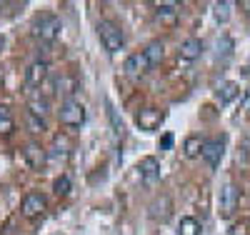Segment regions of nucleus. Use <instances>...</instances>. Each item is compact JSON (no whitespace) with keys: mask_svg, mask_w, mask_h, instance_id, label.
I'll use <instances>...</instances> for the list:
<instances>
[{"mask_svg":"<svg viewBox=\"0 0 250 235\" xmlns=\"http://www.w3.org/2000/svg\"><path fill=\"white\" fill-rule=\"evenodd\" d=\"M98 38L103 43V48H105L110 55L120 53L123 45H125V33L118 23H113V20H100L98 23Z\"/></svg>","mask_w":250,"mask_h":235,"instance_id":"f257e3e1","label":"nucleus"},{"mask_svg":"<svg viewBox=\"0 0 250 235\" xmlns=\"http://www.w3.org/2000/svg\"><path fill=\"white\" fill-rule=\"evenodd\" d=\"M58 118H60V123L65 125V128H80L83 123H85V108H83L78 100L68 98L65 103L60 105Z\"/></svg>","mask_w":250,"mask_h":235,"instance_id":"f03ea898","label":"nucleus"},{"mask_svg":"<svg viewBox=\"0 0 250 235\" xmlns=\"http://www.w3.org/2000/svg\"><path fill=\"white\" fill-rule=\"evenodd\" d=\"M60 30H62V23H60V18L53 15V13H48V15H43V18H38V23H35V38H40L43 43L58 40Z\"/></svg>","mask_w":250,"mask_h":235,"instance_id":"7ed1b4c3","label":"nucleus"},{"mask_svg":"<svg viewBox=\"0 0 250 235\" xmlns=\"http://www.w3.org/2000/svg\"><path fill=\"white\" fill-rule=\"evenodd\" d=\"M223 153H225V140H223V138H210V140H205V143H203V153H200V158L215 170V168L220 165V160H223Z\"/></svg>","mask_w":250,"mask_h":235,"instance_id":"20e7f679","label":"nucleus"},{"mask_svg":"<svg viewBox=\"0 0 250 235\" xmlns=\"http://www.w3.org/2000/svg\"><path fill=\"white\" fill-rule=\"evenodd\" d=\"M163 120H165V113L158 110V108H143V110L135 115L138 128H140V130H145V133L158 130V128L163 125Z\"/></svg>","mask_w":250,"mask_h":235,"instance_id":"39448f33","label":"nucleus"},{"mask_svg":"<svg viewBox=\"0 0 250 235\" xmlns=\"http://www.w3.org/2000/svg\"><path fill=\"white\" fill-rule=\"evenodd\" d=\"M123 70L128 73V75H145V73H150V70H153V65H150V60L145 58V53L140 50V53H133V55L125 58Z\"/></svg>","mask_w":250,"mask_h":235,"instance_id":"423d86ee","label":"nucleus"},{"mask_svg":"<svg viewBox=\"0 0 250 235\" xmlns=\"http://www.w3.org/2000/svg\"><path fill=\"white\" fill-rule=\"evenodd\" d=\"M238 200H240V190L233 185V183H228L223 188V193H220V213H223V218H230L235 208H238Z\"/></svg>","mask_w":250,"mask_h":235,"instance_id":"0eeeda50","label":"nucleus"},{"mask_svg":"<svg viewBox=\"0 0 250 235\" xmlns=\"http://www.w3.org/2000/svg\"><path fill=\"white\" fill-rule=\"evenodd\" d=\"M45 205H48L45 195H40V193H28V195L23 198V215H25V218H38V215H43V213H45Z\"/></svg>","mask_w":250,"mask_h":235,"instance_id":"6e6552de","label":"nucleus"},{"mask_svg":"<svg viewBox=\"0 0 250 235\" xmlns=\"http://www.w3.org/2000/svg\"><path fill=\"white\" fill-rule=\"evenodd\" d=\"M45 75H48V63L45 60H35L25 70V85L28 88H40V83L45 80Z\"/></svg>","mask_w":250,"mask_h":235,"instance_id":"1a4fd4ad","label":"nucleus"},{"mask_svg":"<svg viewBox=\"0 0 250 235\" xmlns=\"http://www.w3.org/2000/svg\"><path fill=\"white\" fill-rule=\"evenodd\" d=\"M138 170H140L143 183H148V185H153V183L160 178V163H158V158H153V155L143 158L140 165H138Z\"/></svg>","mask_w":250,"mask_h":235,"instance_id":"9d476101","label":"nucleus"},{"mask_svg":"<svg viewBox=\"0 0 250 235\" xmlns=\"http://www.w3.org/2000/svg\"><path fill=\"white\" fill-rule=\"evenodd\" d=\"M203 55V40L200 38H188L180 45V60L183 63H193Z\"/></svg>","mask_w":250,"mask_h":235,"instance_id":"9b49d317","label":"nucleus"},{"mask_svg":"<svg viewBox=\"0 0 250 235\" xmlns=\"http://www.w3.org/2000/svg\"><path fill=\"white\" fill-rule=\"evenodd\" d=\"M170 210H173L170 198H168V195H160V198L150 205V218H153L155 223H165V220L170 218Z\"/></svg>","mask_w":250,"mask_h":235,"instance_id":"f8f14e48","label":"nucleus"},{"mask_svg":"<svg viewBox=\"0 0 250 235\" xmlns=\"http://www.w3.org/2000/svg\"><path fill=\"white\" fill-rule=\"evenodd\" d=\"M238 93H240V85H238V83H233V80H225V83H220V85H218L215 98L220 100V105H228L230 100H235V98H238Z\"/></svg>","mask_w":250,"mask_h":235,"instance_id":"ddd939ff","label":"nucleus"},{"mask_svg":"<svg viewBox=\"0 0 250 235\" xmlns=\"http://www.w3.org/2000/svg\"><path fill=\"white\" fill-rule=\"evenodd\" d=\"M200 220L198 218H193V215H185V218H180V223H178V235H200Z\"/></svg>","mask_w":250,"mask_h":235,"instance_id":"4468645a","label":"nucleus"},{"mask_svg":"<svg viewBox=\"0 0 250 235\" xmlns=\"http://www.w3.org/2000/svg\"><path fill=\"white\" fill-rule=\"evenodd\" d=\"M230 15H233V3H230V0H223V3L213 5V18L218 20V23H228Z\"/></svg>","mask_w":250,"mask_h":235,"instance_id":"2eb2a0df","label":"nucleus"},{"mask_svg":"<svg viewBox=\"0 0 250 235\" xmlns=\"http://www.w3.org/2000/svg\"><path fill=\"white\" fill-rule=\"evenodd\" d=\"M23 155H25V160L33 165V168H40V165H43L45 163V155H43V148H38V145H28L25 148V150H23Z\"/></svg>","mask_w":250,"mask_h":235,"instance_id":"dca6fc26","label":"nucleus"},{"mask_svg":"<svg viewBox=\"0 0 250 235\" xmlns=\"http://www.w3.org/2000/svg\"><path fill=\"white\" fill-rule=\"evenodd\" d=\"M203 138L200 135H190V138H188L185 140V148H183V150H185V158H198L200 153H203Z\"/></svg>","mask_w":250,"mask_h":235,"instance_id":"f3484780","label":"nucleus"},{"mask_svg":"<svg viewBox=\"0 0 250 235\" xmlns=\"http://www.w3.org/2000/svg\"><path fill=\"white\" fill-rule=\"evenodd\" d=\"M143 53H145V58L150 60V65H153V68H155V65H160V60H163V43H158V40H155V43H150V45L145 48Z\"/></svg>","mask_w":250,"mask_h":235,"instance_id":"a211bd4d","label":"nucleus"},{"mask_svg":"<svg viewBox=\"0 0 250 235\" xmlns=\"http://www.w3.org/2000/svg\"><path fill=\"white\" fill-rule=\"evenodd\" d=\"M178 10H180L178 3H160V5H158V18H160V20H173V18L178 15Z\"/></svg>","mask_w":250,"mask_h":235,"instance_id":"6ab92c4d","label":"nucleus"},{"mask_svg":"<svg viewBox=\"0 0 250 235\" xmlns=\"http://www.w3.org/2000/svg\"><path fill=\"white\" fill-rule=\"evenodd\" d=\"M13 128H15V123H13L10 110L8 108H0V133H10Z\"/></svg>","mask_w":250,"mask_h":235,"instance_id":"aec40b11","label":"nucleus"},{"mask_svg":"<svg viewBox=\"0 0 250 235\" xmlns=\"http://www.w3.org/2000/svg\"><path fill=\"white\" fill-rule=\"evenodd\" d=\"M70 178L68 175H60V178H55V183H53V190H55V193L58 195H68L70 193Z\"/></svg>","mask_w":250,"mask_h":235,"instance_id":"412c9836","label":"nucleus"},{"mask_svg":"<svg viewBox=\"0 0 250 235\" xmlns=\"http://www.w3.org/2000/svg\"><path fill=\"white\" fill-rule=\"evenodd\" d=\"M28 125H30L33 133H43L45 130V120L40 115H35V113H30V110H28Z\"/></svg>","mask_w":250,"mask_h":235,"instance_id":"4be33fe9","label":"nucleus"},{"mask_svg":"<svg viewBox=\"0 0 250 235\" xmlns=\"http://www.w3.org/2000/svg\"><path fill=\"white\" fill-rule=\"evenodd\" d=\"M108 118H110V123H113V133L115 135H123V123L118 120V113H115V108L108 103Z\"/></svg>","mask_w":250,"mask_h":235,"instance_id":"5701e85b","label":"nucleus"},{"mask_svg":"<svg viewBox=\"0 0 250 235\" xmlns=\"http://www.w3.org/2000/svg\"><path fill=\"white\" fill-rule=\"evenodd\" d=\"M30 113H35V115L43 118V115L48 113V103H45V100H30Z\"/></svg>","mask_w":250,"mask_h":235,"instance_id":"b1692460","label":"nucleus"},{"mask_svg":"<svg viewBox=\"0 0 250 235\" xmlns=\"http://www.w3.org/2000/svg\"><path fill=\"white\" fill-rule=\"evenodd\" d=\"M173 133H165L163 135V140H160V148H163V150H170V148H173Z\"/></svg>","mask_w":250,"mask_h":235,"instance_id":"393cba45","label":"nucleus"},{"mask_svg":"<svg viewBox=\"0 0 250 235\" xmlns=\"http://www.w3.org/2000/svg\"><path fill=\"white\" fill-rule=\"evenodd\" d=\"M3 45H5V40H3V35H0V50H3Z\"/></svg>","mask_w":250,"mask_h":235,"instance_id":"a878e982","label":"nucleus"},{"mask_svg":"<svg viewBox=\"0 0 250 235\" xmlns=\"http://www.w3.org/2000/svg\"><path fill=\"white\" fill-rule=\"evenodd\" d=\"M233 235H238V233H233Z\"/></svg>","mask_w":250,"mask_h":235,"instance_id":"bb28decb","label":"nucleus"}]
</instances>
